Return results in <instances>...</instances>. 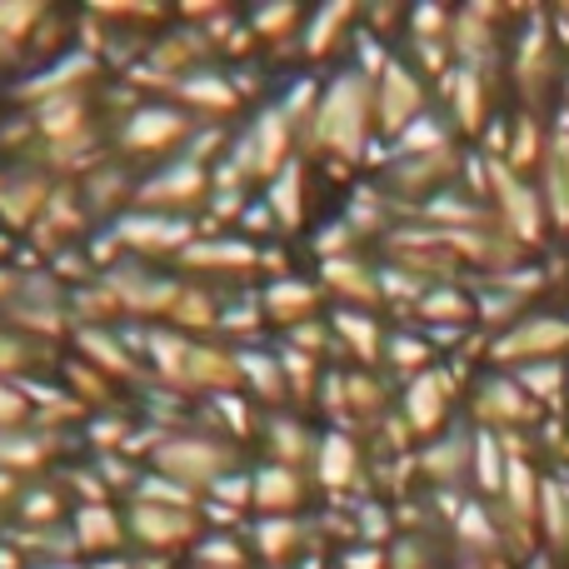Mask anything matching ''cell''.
<instances>
[{
    "mask_svg": "<svg viewBox=\"0 0 569 569\" xmlns=\"http://www.w3.org/2000/svg\"><path fill=\"white\" fill-rule=\"evenodd\" d=\"M480 480L485 485H500V455L490 450V440H480Z\"/></svg>",
    "mask_w": 569,
    "mask_h": 569,
    "instance_id": "1",
    "label": "cell"
},
{
    "mask_svg": "<svg viewBox=\"0 0 569 569\" xmlns=\"http://www.w3.org/2000/svg\"><path fill=\"white\" fill-rule=\"evenodd\" d=\"M525 385H540V395H550V385H555V370H525Z\"/></svg>",
    "mask_w": 569,
    "mask_h": 569,
    "instance_id": "2",
    "label": "cell"
}]
</instances>
